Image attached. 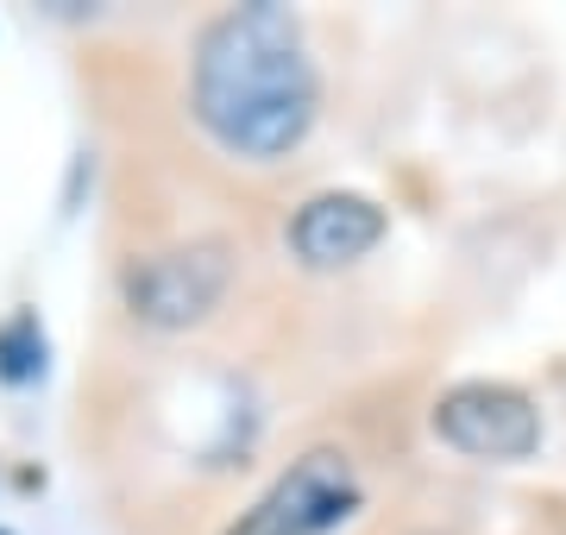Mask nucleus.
Returning <instances> with one entry per match:
<instances>
[{
	"label": "nucleus",
	"instance_id": "1",
	"mask_svg": "<svg viewBox=\"0 0 566 535\" xmlns=\"http://www.w3.org/2000/svg\"><path fill=\"white\" fill-rule=\"evenodd\" d=\"M189 107L202 133L245 165H277L315 126L322 76L308 57L303 20L277 0L227 7L196 39L189 63Z\"/></svg>",
	"mask_w": 566,
	"mask_h": 535
},
{
	"label": "nucleus",
	"instance_id": "2",
	"mask_svg": "<svg viewBox=\"0 0 566 535\" xmlns=\"http://www.w3.org/2000/svg\"><path fill=\"white\" fill-rule=\"evenodd\" d=\"M359 511V473L340 448H308L221 535H334Z\"/></svg>",
	"mask_w": 566,
	"mask_h": 535
},
{
	"label": "nucleus",
	"instance_id": "3",
	"mask_svg": "<svg viewBox=\"0 0 566 535\" xmlns=\"http://www.w3.org/2000/svg\"><path fill=\"white\" fill-rule=\"evenodd\" d=\"M227 284H233V246L227 240H182V246L145 252L139 265L126 271V310L139 315L145 328H196L221 310Z\"/></svg>",
	"mask_w": 566,
	"mask_h": 535
},
{
	"label": "nucleus",
	"instance_id": "4",
	"mask_svg": "<svg viewBox=\"0 0 566 535\" xmlns=\"http://www.w3.org/2000/svg\"><path fill=\"white\" fill-rule=\"evenodd\" d=\"M434 434L465 460H485V466H516L542 448V410L535 397L504 385V378H465L453 391L434 397Z\"/></svg>",
	"mask_w": 566,
	"mask_h": 535
},
{
	"label": "nucleus",
	"instance_id": "5",
	"mask_svg": "<svg viewBox=\"0 0 566 535\" xmlns=\"http://www.w3.org/2000/svg\"><path fill=\"white\" fill-rule=\"evenodd\" d=\"M390 233V214L359 189H322L290 214V252L303 271H346Z\"/></svg>",
	"mask_w": 566,
	"mask_h": 535
},
{
	"label": "nucleus",
	"instance_id": "6",
	"mask_svg": "<svg viewBox=\"0 0 566 535\" xmlns=\"http://www.w3.org/2000/svg\"><path fill=\"white\" fill-rule=\"evenodd\" d=\"M44 371V328L39 315H13V322H0V378L7 385H32Z\"/></svg>",
	"mask_w": 566,
	"mask_h": 535
},
{
	"label": "nucleus",
	"instance_id": "7",
	"mask_svg": "<svg viewBox=\"0 0 566 535\" xmlns=\"http://www.w3.org/2000/svg\"><path fill=\"white\" fill-rule=\"evenodd\" d=\"M0 535H7V529H0Z\"/></svg>",
	"mask_w": 566,
	"mask_h": 535
}]
</instances>
